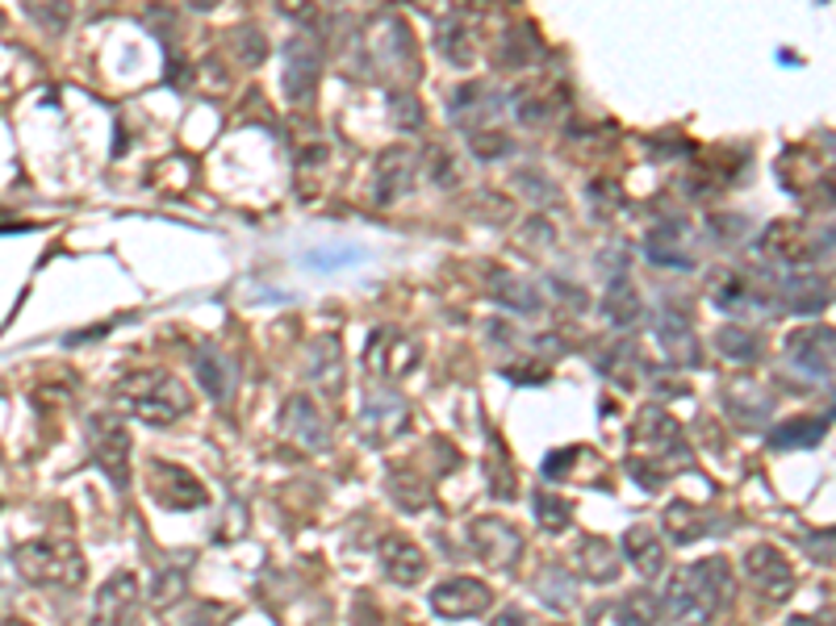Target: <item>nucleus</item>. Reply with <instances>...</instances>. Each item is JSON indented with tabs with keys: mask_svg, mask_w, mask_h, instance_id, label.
<instances>
[{
	"mask_svg": "<svg viewBox=\"0 0 836 626\" xmlns=\"http://www.w3.org/2000/svg\"><path fill=\"white\" fill-rule=\"evenodd\" d=\"M490 626H535V618L527 610H519V605H510V610H498Z\"/></svg>",
	"mask_w": 836,
	"mask_h": 626,
	"instance_id": "49530a36",
	"label": "nucleus"
},
{
	"mask_svg": "<svg viewBox=\"0 0 836 626\" xmlns=\"http://www.w3.org/2000/svg\"><path fill=\"white\" fill-rule=\"evenodd\" d=\"M393 114L402 117L407 126H423V109L410 101V96H398V105H393Z\"/></svg>",
	"mask_w": 836,
	"mask_h": 626,
	"instance_id": "de8ad7c7",
	"label": "nucleus"
},
{
	"mask_svg": "<svg viewBox=\"0 0 836 626\" xmlns=\"http://www.w3.org/2000/svg\"><path fill=\"white\" fill-rule=\"evenodd\" d=\"M352 259H360V251H352V247H322V251H310L306 263L318 272H334L339 263H352Z\"/></svg>",
	"mask_w": 836,
	"mask_h": 626,
	"instance_id": "79ce46f5",
	"label": "nucleus"
},
{
	"mask_svg": "<svg viewBox=\"0 0 836 626\" xmlns=\"http://www.w3.org/2000/svg\"><path fill=\"white\" fill-rule=\"evenodd\" d=\"M414 172H419L414 151H407V146L385 151L381 160H377V188H373L377 205H393L398 197H407L410 185H414Z\"/></svg>",
	"mask_w": 836,
	"mask_h": 626,
	"instance_id": "6ab92c4d",
	"label": "nucleus"
},
{
	"mask_svg": "<svg viewBox=\"0 0 836 626\" xmlns=\"http://www.w3.org/2000/svg\"><path fill=\"white\" fill-rule=\"evenodd\" d=\"M602 309H607V318L615 326H632L640 318V297H636V288H632V280L620 276L611 288H607V297H602Z\"/></svg>",
	"mask_w": 836,
	"mask_h": 626,
	"instance_id": "2f4dec72",
	"label": "nucleus"
},
{
	"mask_svg": "<svg viewBox=\"0 0 836 626\" xmlns=\"http://www.w3.org/2000/svg\"><path fill=\"white\" fill-rule=\"evenodd\" d=\"M657 343L666 351V359L673 368H694L698 364V343H694V330L682 314L666 309L661 322H657Z\"/></svg>",
	"mask_w": 836,
	"mask_h": 626,
	"instance_id": "393cba45",
	"label": "nucleus"
},
{
	"mask_svg": "<svg viewBox=\"0 0 836 626\" xmlns=\"http://www.w3.org/2000/svg\"><path fill=\"white\" fill-rule=\"evenodd\" d=\"M318 71H322V50L310 34H293L285 43V71H281V88L293 105H310L318 93Z\"/></svg>",
	"mask_w": 836,
	"mask_h": 626,
	"instance_id": "ddd939ff",
	"label": "nucleus"
},
{
	"mask_svg": "<svg viewBox=\"0 0 836 626\" xmlns=\"http://www.w3.org/2000/svg\"><path fill=\"white\" fill-rule=\"evenodd\" d=\"M682 238L673 231H657L648 238V256L657 259V263H666V268H691V256H682V251H673Z\"/></svg>",
	"mask_w": 836,
	"mask_h": 626,
	"instance_id": "4c0bfd02",
	"label": "nucleus"
},
{
	"mask_svg": "<svg viewBox=\"0 0 836 626\" xmlns=\"http://www.w3.org/2000/svg\"><path fill=\"white\" fill-rule=\"evenodd\" d=\"M4 626H30V623H22V618H9Z\"/></svg>",
	"mask_w": 836,
	"mask_h": 626,
	"instance_id": "8fccbe9b",
	"label": "nucleus"
},
{
	"mask_svg": "<svg viewBox=\"0 0 836 626\" xmlns=\"http://www.w3.org/2000/svg\"><path fill=\"white\" fill-rule=\"evenodd\" d=\"M13 564L38 589H75L84 580V572H89L84 552L75 547L72 539H30V543H17L13 547Z\"/></svg>",
	"mask_w": 836,
	"mask_h": 626,
	"instance_id": "7ed1b4c3",
	"label": "nucleus"
},
{
	"mask_svg": "<svg viewBox=\"0 0 836 626\" xmlns=\"http://www.w3.org/2000/svg\"><path fill=\"white\" fill-rule=\"evenodd\" d=\"M632 442H636V456H632V460H640V464H648L652 472H661L666 481L678 476V468L694 464L682 426H678L666 410H657V405L640 410L636 426H632Z\"/></svg>",
	"mask_w": 836,
	"mask_h": 626,
	"instance_id": "20e7f679",
	"label": "nucleus"
},
{
	"mask_svg": "<svg viewBox=\"0 0 836 626\" xmlns=\"http://www.w3.org/2000/svg\"><path fill=\"white\" fill-rule=\"evenodd\" d=\"M716 347H719V355H728V359H737V364H753V359L762 355L757 334L744 330V326H723V330L716 334Z\"/></svg>",
	"mask_w": 836,
	"mask_h": 626,
	"instance_id": "72a5a7b5",
	"label": "nucleus"
},
{
	"mask_svg": "<svg viewBox=\"0 0 836 626\" xmlns=\"http://www.w3.org/2000/svg\"><path fill=\"white\" fill-rule=\"evenodd\" d=\"M627 472H632V481L640 488H648V493H657V488L666 485V476L661 472H652L648 464H640V460H627Z\"/></svg>",
	"mask_w": 836,
	"mask_h": 626,
	"instance_id": "a18cd8bd",
	"label": "nucleus"
},
{
	"mask_svg": "<svg viewBox=\"0 0 836 626\" xmlns=\"http://www.w3.org/2000/svg\"><path fill=\"white\" fill-rule=\"evenodd\" d=\"M385 493H389V501H393L398 510H407V513H419L431 506V481L423 472H414V468H393V472L385 476Z\"/></svg>",
	"mask_w": 836,
	"mask_h": 626,
	"instance_id": "cd10ccee",
	"label": "nucleus"
},
{
	"mask_svg": "<svg viewBox=\"0 0 836 626\" xmlns=\"http://www.w3.org/2000/svg\"><path fill=\"white\" fill-rule=\"evenodd\" d=\"M787 626H820V623H815V618H790Z\"/></svg>",
	"mask_w": 836,
	"mask_h": 626,
	"instance_id": "09e8293b",
	"label": "nucleus"
},
{
	"mask_svg": "<svg viewBox=\"0 0 836 626\" xmlns=\"http://www.w3.org/2000/svg\"><path fill=\"white\" fill-rule=\"evenodd\" d=\"M574 559H577V568H581V577L594 580V584H611V580L620 577V552H615L611 539L586 534V539L577 543Z\"/></svg>",
	"mask_w": 836,
	"mask_h": 626,
	"instance_id": "a878e982",
	"label": "nucleus"
},
{
	"mask_svg": "<svg viewBox=\"0 0 836 626\" xmlns=\"http://www.w3.org/2000/svg\"><path fill=\"white\" fill-rule=\"evenodd\" d=\"M535 593H540L552 610H574L577 605V584L569 580V572H561V568H544V572L535 577Z\"/></svg>",
	"mask_w": 836,
	"mask_h": 626,
	"instance_id": "473e14b6",
	"label": "nucleus"
},
{
	"mask_svg": "<svg viewBox=\"0 0 836 626\" xmlns=\"http://www.w3.org/2000/svg\"><path fill=\"white\" fill-rule=\"evenodd\" d=\"M769 410H774V401H769L765 389L753 385V376H741V380H732V385L723 389V414L732 417L737 426H744V430L765 426Z\"/></svg>",
	"mask_w": 836,
	"mask_h": 626,
	"instance_id": "a211bd4d",
	"label": "nucleus"
},
{
	"mask_svg": "<svg viewBox=\"0 0 836 626\" xmlns=\"http://www.w3.org/2000/svg\"><path fill=\"white\" fill-rule=\"evenodd\" d=\"M744 572L753 580V589L769 602H782V598L794 593V568L774 543H753L744 552Z\"/></svg>",
	"mask_w": 836,
	"mask_h": 626,
	"instance_id": "4468645a",
	"label": "nucleus"
},
{
	"mask_svg": "<svg viewBox=\"0 0 836 626\" xmlns=\"http://www.w3.org/2000/svg\"><path fill=\"white\" fill-rule=\"evenodd\" d=\"M134 610H139V577L134 572H114L96 593L89 626H130Z\"/></svg>",
	"mask_w": 836,
	"mask_h": 626,
	"instance_id": "f3484780",
	"label": "nucleus"
},
{
	"mask_svg": "<svg viewBox=\"0 0 836 626\" xmlns=\"http://www.w3.org/2000/svg\"><path fill=\"white\" fill-rule=\"evenodd\" d=\"M782 297H787V309H794V314H815V309L828 305L833 288H828V280L815 276V272H787Z\"/></svg>",
	"mask_w": 836,
	"mask_h": 626,
	"instance_id": "c85d7f7f",
	"label": "nucleus"
},
{
	"mask_svg": "<svg viewBox=\"0 0 836 626\" xmlns=\"http://www.w3.org/2000/svg\"><path fill=\"white\" fill-rule=\"evenodd\" d=\"M757 251H762V259H769L774 268H782V272H803L808 263H815L820 256H828L833 243L812 238V231L799 226V222H774V226L762 234Z\"/></svg>",
	"mask_w": 836,
	"mask_h": 626,
	"instance_id": "423d86ee",
	"label": "nucleus"
},
{
	"mask_svg": "<svg viewBox=\"0 0 836 626\" xmlns=\"http://www.w3.org/2000/svg\"><path fill=\"white\" fill-rule=\"evenodd\" d=\"M581 460V447H565V451H552L549 460H544V476L549 481H565L569 476V468Z\"/></svg>",
	"mask_w": 836,
	"mask_h": 626,
	"instance_id": "c03bdc74",
	"label": "nucleus"
},
{
	"mask_svg": "<svg viewBox=\"0 0 836 626\" xmlns=\"http://www.w3.org/2000/svg\"><path fill=\"white\" fill-rule=\"evenodd\" d=\"M531 506H535V518H540V527H544V531H552V534L569 531L574 510H569V501H565V497H556V493H549V488H535Z\"/></svg>",
	"mask_w": 836,
	"mask_h": 626,
	"instance_id": "f704fd0d",
	"label": "nucleus"
},
{
	"mask_svg": "<svg viewBox=\"0 0 836 626\" xmlns=\"http://www.w3.org/2000/svg\"><path fill=\"white\" fill-rule=\"evenodd\" d=\"M146 493H151V501H155V506L176 510V513L210 506V493H205V485L192 476L189 468L167 464V460H151V468H146Z\"/></svg>",
	"mask_w": 836,
	"mask_h": 626,
	"instance_id": "9d476101",
	"label": "nucleus"
},
{
	"mask_svg": "<svg viewBox=\"0 0 836 626\" xmlns=\"http://www.w3.org/2000/svg\"><path fill=\"white\" fill-rule=\"evenodd\" d=\"M623 605H627V618H632V626H652L657 618H661V610H657L661 602H657L652 593H632Z\"/></svg>",
	"mask_w": 836,
	"mask_h": 626,
	"instance_id": "ea45409f",
	"label": "nucleus"
},
{
	"mask_svg": "<svg viewBox=\"0 0 836 626\" xmlns=\"http://www.w3.org/2000/svg\"><path fill=\"white\" fill-rule=\"evenodd\" d=\"M439 47H444V55L452 59L456 68H469V63H473V55H478V47H473V38H469V29H464L460 22H452L448 29H444Z\"/></svg>",
	"mask_w": 836,
	"mask_h": 626,
	"instance_id": "e433bc0d",
	"label": "nucleus"
},
{
	"mask_svg": "<svg viewBox=\"0 0 836 626\" xmlns=\"http://www.w3.org/2000/svg\"><path fill=\"white\" fill-rule=\"evenodd\" d=\"M469 547L473 556L494 568V572H510L519 556H523V531L515 522H506L498 513H485V518H473L469 522Z\"/></svg>",
	"mask_w": 836,
	"mask_h": 626,
	"instance_id": "0eeeda50",
	"label": "nucleus"
},
{
	"mask_svg": "<svg viewBox=\"0 0 836 626\" xmlns=\"http://www.w3.org/2000/svg\"><path fill=\"white\" fill-rule=\"evenodd\" d=\"M824 435H828V417H790V422H782V426L769 435V447H778V451L815 447Z\"/></svg>",
	"mask_w": 836,
	"mask_h": 626,
	"instance_id": "7c9ffc66",
	"label": "nucleus"
},
{
	"mask_svg": "<svg viewBox=\"0 0 836 626\" xmlns=\"http://www.w3.org/2000/svg\"><path fill=\"white\" fill-rule=\"evenodd\" d=\"M448 114H452L456 126H464V130H478V117H490L498 114V96L490 93L485 84H464V88H456L452 101H448Z\"/></svg>",
	"mask_w": 836,
	"mask_h": 626,
	"instance_id": "c756f323",
	"label": "nucleus"
},
{
	"mask_svg": "<svg viewBox=\"0 0 836 626\" xmlns=\"http://www.w3.org/2000/svg\"><path fill=\"white\" fill-rule=\"evenodd\" d=\"M782 355H787L799 371H808L815 380H828V376H833V355H836L833 330H828V326L794 330V334H787V343H782Z\"/></svg>",
	"mask_w": 836,
	"mask_h": 626,
	"instance_id": "2eb2a0df",
	"label": "nucleus"
},
{
	"mask_svg": "<svg viewBox=\"0 0 836 626\" xmlns=\"http://www.w3.org/2000/svg\"><path fill=\"white\" fill-rule=\"evenodd\" d=\"M623 559L640 577L657 580L666 572V543H661V534L652 531V527H632V531L623 534Z\"/></svg>",
	"mask_w": 836,
	"mask_h": 626,
	"instance_id": "b1692460",
	"label": "nucleus"
},
{
	"mask_svg": "<svg viewBox=\"0 0 836 626\" xmlns=\"http://www.w3.org/2000/svg\"><path fill=\"white\" fill-rule=\"evenodd\" d=\"M469 142H473V151H478L481 160H498V155H506V151H510V139H506V134H498V130H490V134H485V130H478V134H473Z\"/></svg>",
	"mask_w": 836,
	"mask_h": 626,
	"instance_id": "37998d69",
	"label": "nucleus"
},
{
	"mask_svg": "<svg viewBox=\"0 0 836 626\" xmlns=\"http://www.w3.org/2000/svg\"><path fill=\"white\" fill-rule=\"evenodd\" d=\"M586 626H632V618L623 602H594L586 614Z\"/></svg>",
	"mask_w": 836,
	"mask_h": 626,
	"instance_id": "58836bf2",
	"label": "nucleus"
},
{
	"mask_svg": "<svg viewBox=\"0 0 836 626\" xmlns=\"http://www.w3.org/2000/svg\"><path fill=\"white\" fill-rule=\"evenodd\" d=\"M368 59L373 68L385 71V75H402V80H414L423 75L419 68V50H414V38H410V25L398 22V17H381L368 34Z\"/></svg>",
	"mask_w": 836,
	"mask_h": 626,
	"instance_id": "1a4fd4ad",
	"label": "nucleus"
},
{
	"mask_svg": "<svg viewBox=\"0 0 836 626\" xmlns=\"http://www.w3.org/2000/svg\"><path fill=\"white\" fill-rule=\"evenodd\" d=\"M381 568L393 584H419L427 572V556L419 552V543H410L407 534H389L381 543Z\"/></svg>",
	"mask_w": 836,
	"mask_h": 626,
	"instance_id": "4be33fe9",
	"label": "nucleus"
},
{
	"mask_svg": "<svg viewBox=\"0 0 836 626\" xmlns=\"http://www.w3.org/2000/svg\"><path fill=\"white\" fill-rule=\"evenodd\" d=\"M711 297H716L719 309L737 314V309H749V305H753V284H749V276H741V272H723V276L711 284Z\"/></svg>",
	"mask_w": 836,
	"mask_h": 626,
	"instance_id": "c9c22d12",
	"label": "nucleus"
},
{
	"mask_svg": "<svg viewBox=\"0 0 836 626\" xmlns=\"http://www.w3.org/2000/svg\"><path fill=\"white\" fill-rule=\"evenodd\" d=\"M410 422V405L402 393H393V389H368L364 393V405H360V439L373 442V447H381V442L398 439L402 430H407Z\"/></svg>",
	"mask_w": 836,
	"mask_h": 626,
	"instance_id": "9b49d317",
	"label": "nucleus"
},
{
	"mask_svg": "<svg viewBox=\"0 0 836 626\" xmlns=\"http://www.w3.org/2000/svg\"><path fill=\"white\" fill-rule=\"evenodd\" d=\"M192 371H197L201 389L214 397L217 405H226V401L235 397V385H239V371H235V359H231L226 351L205 347L201 355H197V364H192Z\"/></svg>",
	"mask_w": 836,
	"mask_h": 626,
	"instance_id": "5701e85b",
	"label": "nucleus"
},
{
	"mask_svg": "<svg viewBox=\"0 0 836 626\" xmlns=\"http://www.w3.org/2000/svg\"><path fill=\"white\" fill-rule=\"evenodd\" d=\"M235 47H239V59L247 68L263 63V55H268V43H263L260 29H239V34H235Z\"/></svg>",
	"mask_w": 836,
	"mask_h": 626,
	"instance_id": "a19ab883",
	"label": "nucleus"
},
{
	"mask_svg": "<svg viewBox=\"0 0 836 626\" xmlns=\"http://www.w3.org/2000/svg\"><path fill=\"white\" fill-rule=\"evenodd\" d=\"M490 602H494L490 584L473 577H452L431 589V610H435L439 618H478Z\"/></svg>",
	"mask_w": 836,
	"mask_h": 626,
	"instance_id": "dca6fc26",
	"label": "nucleus"
},
{
	"mask_svg": "<svg viewBox=\"0 0 836 626\" xmlns=\"http://www.w3.org/2000/svg\"><path fill=\"white\" fill-rule=\"evenodd\" d=\"M306 376L318 385L322 397H334L343 389V347L334 334H318L306 351Z\"/></svg>",
	"mask_w": 836,
	"mask_h": 626,
	"instance_id": "aec40b11",
	"label": "nucleus"
},
{
	"mask_svg": "<svg viewBox=\"0 0 836 626\" xmlns=\"http://www.w3.org/2000/svg\"><path fill=\"white\" fill-rule=\"evenodd\" d=\"M485 293H490L498 305H506V309H519V314H527V318L544 309L540 293H535V288L519 276V272H506V268H498V263H490V268H485Z\"/></svg>",
	"mask_w": 836,
	"mask_h": 626,
	"instance_id": "412c9836",
	"label": "nucleus"
},
{
	"mask_svg": "<svg viewBox=\"0 0 836 626\" xmlns=\"http://www.w3.org/2000/svg\"><path fill=\"white\" fill-rule=\"evenodd\" d=\"M114 401L146 426H172L176 417H185L192 410V393L185 389V380H176L172 371L160 368L126 371L114 385Z\"/></svg>",
	"mask_w": 836,
	"mask_h": 626,
	"instance_id": "f03ea898",
	"label": "nucleus"
},
{
	"mask_svg": "<svg viewBox=\"0 0 836 626\" xmlns=\"http://www.w3.org/2000/svg\"><path fill=\"white\" fill-rule=\"evenodd\" d=\"M281 435L285 442L302 447V451H331V417L318 410V401L306 393H293L281 410Z\"/></svg>",
	"mask_w": 836,
	"mask_h": 626,
	"instance_id": "f8f14e48",
	"label": "nucleus"
},
{
	"mask_svg": "<svg viewBox=\"0 0 836 626\" xmlns=\"http://www.w3.org/2000/svg\"><path fill=\"white\" fill-rule=\"evenodd\" d=\"M732 598H737L732 564L723 556H707L669 580L661 605L673 626H707L723 605H732Z\"/></svg>",
	"mask_w": 836,
	"mask_h": 626,
	"instance_id": "f257e3e1",
	"label": "nucleus"
},
{
	"mask_svg": "<svg viewBox=\"0 0 836 626\" xmlns=\"http://www.w3.org/2000/svg\"><path fill=\"white\" fill-rule=\"evenodd\" d=\"M423 359V347L410 339L407 330L398 326H377L368 334V347H364V368L373 371L377 380H402L410 371L419 368Z\"/></svg>",
	"mask_w": 836,
	"mask_h": 626,
	"instance_id": "6e6552de",
	"label": "nucleus"
},
{
	"mask_svg": "<svg viewBox=\"0 0 836 626\" xmlns=\"http://www.w3.org/2000/svg\"><path fill=\"white\" fill-rule=\"evenodd\" d=\"M84 439H89L93 464L118 488H130V430H126V422L109 410H101L84 422Z\"/></svg>",
	"mask_w": 836,
	"mask_h": 626,
	"instance_id": "39448f33",
	"label": "nucleus"
},
{
	"mask_svg": "<svg viewBox=\"0 0 836 626\" xmlns=\"http://www.w3.org/2000/svg\"><path fill=\"white\" fill-rule=\"evenodd\" d=\"M711 513L703 510V506H694V501H669L666 506V518H661V527H666V534L673 539V543H698V539H707V531H711Z\"/></svg>",
	"mask_w": 836,
	"mask_h": 626,
	"instance_id": "bb28decb",
	"label": "nucleus"
}]
</instances>
